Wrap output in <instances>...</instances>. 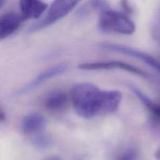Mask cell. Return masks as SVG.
<instances>
[{"label": "cell", "instance_id": "5b68a950", "mask_svg": "<svg viewBox=\"0 0 160 160\" xmlns=\"http://www.w3.org/2000/svg\"><path fill=\"white\" fill-rule=\"evenodd\" d=\"M99 47L102 49L128 55L131 57L143 61L147 65L152 67L160 73V62L157 59H156L148 53H145L144 52L140 51V50L135 49V48H131V47L119 45V44L111 43V42H103V43L100 44Z\"/></svg>", "mask_w": 160, "mask_h": 160}, {"label": "cell", "instance_id": "d6986e66", "mask_svg": "<svg viewBox=\"0 0 160 160\" xmlns=\"http://www.w3.org/2000/svg\"><path fill=\"white\" fill-rule=\"evenodd\" d=\"M5 3H6V2L3 1V0H0V9L2 7V6L5 4Z\"/></svg>", "mask_w": 160, "mask_h": 160}, {"label": "cell", "instance_id": "8fae6325", "mask_svg": "<svg viewBox=\"0 0 160 160\" xmlns=\"http://www.w3.org/2000/svg\"><path fill=\"white\" fill-rule=\"evenodd\" d=\"M129 89H131V92L134 94L135 96H137V98H138L141 101V102L147 108L149 111H151L152 112H153L156 109L157 104L155 102H153L146 95H145L144 92H142L140 89L138 87H136L135 85H133V84H128Z\"/></svg>", "mask_w": 160, "mask_h": 160}, {"label": "cell", "instance_id": "277c9868", "mask_svg": "<svg viewBox=\"0 0 160 160\" xmlns=\"http://www.w3.org/2000/svg\"><path fill=\"white\" fill-rule=\"evenodd\" d=\"M78 68L83 70H121L134 74L140 76L145 79H151L149 75L146 72L134 66L128 64L121 61H104V62H95L82 63L78 66Z\"/></svg>", "mask_w": 160, "mask_h": 160}, {"label": "cell", "instance_id": "e0dca14e", "mask_svg": "<svg viewBox=\"0 0 160 160\" xmlns=\"http://www.w3.org/2000/svg\"><path fill=\"white\" fill-rule=\"evenodd\" d=\"M155 158H156V160H160V147L155 152Z\"/></svg>", "mask_w": 160, "mask_h": 160}, {"label": "cell", "instance_id": "3957f363", "mask_svg": "<svg viewBox=\"0 0 160 160\" xmlns=\"http://www.w3.org/2000/svg\"><path fill=\"white\" fill-rule=\"evenodd\" d=\"M78 3H79L78 1H73V0L54 1L49 6L45 15L28 28V32H38L41 30L51 26L58 20L66 17Z\"/></svg>", "mask_w": 160, "mask_h": 160}, {"label": "cell", "instance_id": "7c38bea8", "mask_svg": "<svg viewBox=\"0 0 160 160\" xmlns=\"http://www.w3.org/2000/svg\"><path fill=\"white\" fill-rule=\"evenodd\" d=\"M151 34L155 42L160 46V7L155 12L151 24Z\"/></svg>", "mask_w": 160, "mask_h": 160}, {"label": "cell", "instance_id": "ac0fdd59", "mask_svg": "<svg viewBox=\"0 0 160 160\" xmlns=\"http://www.w3.org/2000/svg\"><path fill=\"white\" fill-rule=\"evenodd\" d=\"M44 160H62V159H61L60 158L58 157V156H49V157L46 158V159H45Z\"/></svg>", "mask_w": 160, "mask_h": 160}, {"label": "cell", "instance_id": "4fadbf2b", "mask_svg": "<svg viewBox=\"0 0 160 160\" xmlns=\"http://www.w3.org/2000/svg\"><path fill=\"white\" fill-rule=\"evenodd\" d=\"M32 145L38 149H45L52 145V138L49 136L45 134H38L35 137L33 138Z\"/></svg>", "mask_w": 160, "mask_h": 160}, {"label": "cell", "instance_id": "5bb4252c", "mask_svg": "<svg viewBox=\"0 0 160 160\" xmlns=\"http://www.w3.org/2000/svg\"><path fill=\"white\" fill-rule=\"evenodd\" d=\"M89 6H91L92 9H95L97 11L102 12L104 11L108 10L110 9L109 4L106 1H100V0H95V1L89 2Z\"/></svg>", "mask_w": 160, "mask_h": 160}, {"label": "cell", "instance_id": "52a82bcc", "mask_svg": "<svg viewBox=\"0 0 160 160\" xmlns=\"http://www.w3.org/2000/svg\"><path fill=\"white\" fill-rule=\"evenodd\" d=\"M67 69H68V66L67 64H59V65L54 66V67H51L49 69H47L46 70L39 73L32 81H31L27 85H25L24 87L20 88V90L18 92V94L22 95V94L26 93V92L37 88L38 86H40L46 80L51 79L54 77L62 74L64 72L67 71Z\"/></svg>", "mask_w": 160, "mask_h": 160}, {"label": "cell", "instance_id": "6da1fadb", "mask_svg": "<svg viewBox=\"0 0 160 160\" xmlns=\"http://www.w3.org/2000/svg\"><path fill=\"white\" fill-rule=\"evenodd\" d=\"M71 102L81 117L91 119L118 109L122 100L119 91H104L91 83H78L71 89Z\"/></svg>", "mask_w": 160, "mask_h": 160}, {"label": "cell", "instance_id": "8992f818", "mask_svg": "<svg viewBox=\"0 0 160 160\" xmlns=\"http://www.w3.org/2000/svg\"><path fill=\"white\" fill-rule=\"evenodd\" d=\"M23 18L20 14L9 12L0 16V40L6 38L21 27Z\"/></svg>", "mask_w": 160, "mask_h": 160}, {"label": "cell", "instance_id": "9c48e42d", "mask_svg": "<svg viewBox=\"0 0 160 160\" xmlns=\"http://www.w3.org/2000/svg\"><path fill=\"white\" fill-rule=\"evenodd\" d=\"M20 11L23 20L38 19L46 11L48 5L42 1L22 0L20 2Z\"/></svg>", "mask_w": 160, "mask_h": 160}, {"label": "cell", "instance_id": "2e32d148", "mask_svg": "<svg viewBox=\"0 0 160 160\" xmlns=\"http://www.w3.org/2000/svg\"><path fill=\"white\" fill-rule=\"evenodd\" d=\"M5 120H6V114H5V112L2 110V109L0 108V123L4 121Z\"/></svg>", "mask_w": 160, "mask_h": 160}, {"label": "cell", "instance_id": "7a4b0ae2", "mask_svg": "<svg viewBox=\"0 0 160 160\" xmlns=\"http://www.w3.org/2000/svg\"><path fill=\"white\" fill-rule=\"evenodd\" d=\"M98 28L103 32L117 33L126 35L134 34L136 30L135 23L126 12L111 9L101 12Z\"/></svg>", "mask_w": 160, "mask_h": 160}, {"label": "cell", "instance_id": "30bf717a", "mask_svg": "<svg viewBox=\"0 0 160 160\" xmlns=\"http://www.w3.org/2000/svg\"><path fill=\"white\" fill-rule=\"evenodd\" d=\"M68 96L63 91H54L51 92L45 100V106L48 111L59 112L66 108Z\"/></svg>", "mask_w": 160, "mask_h": 160}, {"label": "cell", "instance_id": "9a60e30c", "mask_svg": "<svg viewBox=\"0 0 160 160\" xmlns=\"http://www.w3.org/2000/svg\"><path fill=\"white\" fill-rule=\"evenodd\" d=\"M118 160H136V155L134 152L128 151L123 153Z\"/></svg>", "mask_w": 160, "mask_h": 160}, {"label": "cell", "instance_id": "ba28073f", "mask_svg": "<svg viewBox=\"0 0 160 160\" xmlns=\"http://www.w3.org/2000/svg\"><path fill=\"white\" fill-rule=\"evenodd\" d=\"M46 125V120L42 114L33 112L27 115L20 124L22 133L26 135L39 134L43 131Z\"/></svg>", "mask_w": 160, "mask_h": 160}]
</instances>
